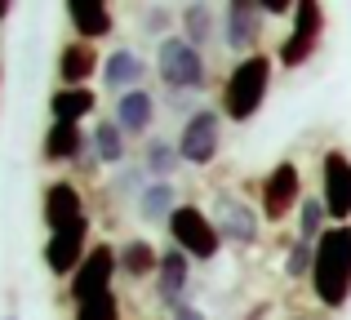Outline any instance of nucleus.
Wrapping results in <instances>:
<instances>
[{
    "label": "nucleus",
    "instance_id": "1a4fd4ad",
    "mask_svg": "<svg viewBox=\"0 0 351 320\" xmlns=\"http://www.w3.org/2000/svg\"><path fill=\"white\" fill-rule=\"evenodd\" d=\"M209 218H214V227L223 232V241H232V245H254L258 232H263L254 205H249L245 196H236V191H214Z\"/></svg>",
    "mask_w": 351,
    "mask_h": 320
},
{
    "label": "nucleus",
    "instance_id": "0eeeda50",
    "mask_svg": "<svg viewBox=\"0 0 351 320\" xmlns=\"http://www.w3.org/2000/svg\"><path fill=\"white\" fill-rule=\"evenodd\" d=\"M298 205H302V173H298V164H293V160H280L263 178L258 209H263L267 223H285L289 214H298Z\"/></svg>",
    "mask_w": 351,
    "mask_h": 320
},
{
    "label": "nucleus",
    "instance_id": "39448f33",
    "mask_svg": "<svg viewBox=\"0 0 351 320\" xmlns=\"http://www.w3.org/2000/svg\"><path fill=\"white\" fill-rule=\"evenodd\" d=\"M320 36H325V9H320L316 0H298V9H293V18H289V36L280 40L276 62H285V67L311 62V53L320 49Z\"/></svg>",
    "mask_w": 351,
    "mask_h": 320
},
{
    "label": "nucleus",
    "instance_id": "4468645a",
    "mask_svg": "<svg viewBox=\"0 0 351 320\" xmlns=\"http://www.w3.org/2000/svg\"><path fill=\"white\" fill-rule=\"evenodd\" d=\"M187 285H191V258L182 249H160V271H156V298L169 312L187 307Z\"/></svg>",
    "mask_w": 351,
    "mask_h": 320
},
{
    "label": "nucleus",
    "instance_id": "7ed1b4c3",
    "mask_svg": "<svg viewBox=\"0 0 351 320\" xmlns=\"http://www.w3.org/2000/svg\"><path fill=\"white\" fill-rule=\"evenodd\" d=\"M156 71H160L165 89H182V94H200L209 85V62L196 45H187L182 36L156 45Z\"/></svg>",
    "mask_w": 351,
    "mask_h": 320
},
{
    "label": "nucleus",
    "instance_id": "20e7f679",
    "mask_svg": "<svg viewBox=\"0 0 351 320\" xmlns=\"http://www.w3.org/2000/svg\"><path fill=\"white\" fill-rule=\"evenodd\" d=\"M165 227H169L173 249H182L191 262H214L218 249H223V232L214 227L209 209H200V205H178Z\"/></svg>",
    "mask_w": 351,
    "mask_h": 320
},
{
    "label": "nucleus",
    "instance_id": "f704fd0d",
    "mask_svg": "<svg viewBox=\"0 0 351 320\" xmlns=\"http://www.w3.org/2000/svg\"><path fill=\"white\" fill-rule=\"evenodd\" d=\"M293 320H311V316H293Z\"/></svg>",
    "mask_w": 351,
    "mask_h": 320
},
{
    "label": "nucleus",
    "instance_id": "7c9ffc66",
    "mask_svg": "<svg viewBox=\"0 0 351 320\" xmlns=\"http://www.w3.org/2000/svg\"><path fill=\"white\" fill-rule=\"evenodd\" d=\"M165 103H169V112H178V116H196L200 107H196V94H182V89H165Z\"/></svg>",
    "mask_w": 351,
    "mask_h": 320
},
{
    "label": "nucleus",
    "instance_id": "f8f14e48",
    "mask_svg": "<svg viewBox=\"0 0 351 320\" xmlns=\"http://www.w3.org/2000/svg\"><path fill=\"white\" fill-rule=\"evenodd\" d=\"M89 223L80 227H67V232H49V241H45V267L53 271V276L71 280L80 271V262L89 258Z\"/></svg>",
    "mask_w": 351,
    "mask_h": 320
},
{
    "label": "nucleus",
    "instance_id": "6ab92c4d",
    "mask_svg": "<svg viewBox=\"0 0 351 320\" xmlns=\"http://www.w3.org/2000/svg\"><path fill=\"white\" fill-rule=\"evenodd\" d=\"M67 23L76 27V36L89 40V45L116 32V14L107 5H98V0H67Z\"/></svg>",
    "mask_w": 351,
    "mask_h": 320
},
{
    "label": "nucleus",
    "instance_id": "c756f323",
    "mask_svg": "<svg viewBox=\"0 0 351 320\" xmlns=\"http://www.w3.org/2000/svg\"><path fill=\"white\" fill-rule=\"evenodd\" d=\"M147 169H129V164H120L116 169V178H112V187L120 191V196H143V187H147Z\"/></svg>",
    "mask_w": 351,
    "mask_h": 320
},
{
    "label": "nucleus",
    "instance_id": "5701e85b",
    "mask_svg": "<svg viewBox=\"0 0 351 320\" xmlns=\"http://www.w3.org/2000/svg\"><path fill=\"white\" fill-rule=\"evenodd\" d=\"M125 138H129V134L120 130L116 121H98L94 134H89V151L98 156V164H116V169H120V164H125V151H129Z\"/></svg>",
    "mask_w": 351,
    "mask_h": 320
},
{
    "label": "nucleus",
    "instance_id": "cd10ccee",
    "mask_svg": "<svg viewBox=\"0 0 351 320\" xmlns=\"http://www.w3.org/2000/svg\"><path fill=\"white\" fill-rule=\"evenodd\" d=\"M76 320H120V298L112 294V289L85 298V303H76Z\"/></svg>",
    "mask_w": 351,
    "mask_h": 320
},
{
    "label": "nucleus",
    "instance_id": "4be33fe9",
    "mask_svg": "<svg viewBox=\"0 0 351 320\" xmlns=\"http://www.w3.org/2000/svg\"><path fill=\"white\" fill-rule=\"evenodd\" d=\"M98 107V98H94V89H53V98H49V112H53V121H62V125H80L89 112Z\"/></svg>",
    "mask_w": 351,
    "mask_h": 320
},
{
    "label": "nucleus",
    "instance_id": "423d86ee",
    "mask_svg": "<svg viewBox=\"0 0 351 320\" xmlns=\"http://www.w3.org/2000/svg\"><path fill=\"white\" fill-rule=\"evenodd\" d=\"M223 112L214 107H200L191 121H182L178 130V156L182 164H214L218 151H223Z\"/></svg>",
    "mask_w": 351,
    "mask_h": 320
},
{
    "label": "nucleus",
    "instance_id": "2f4dec72",
    "mask_svg": "<svg viewBox=\"0 0 351 320\" xmlns=\"http://www.w3.org/2000/svg\"><path fill=\"white\" fill-rule=\"evenodd\" d=\"M258 5H263V0H258ZM293 9H298V5H285V0H267L263 14H267V18H293Z\"/></svg>",
    "mask_w": 351,
    "mask_h": 320
},
{
    "label": "nucleus",
    "instance_id": "a878e982",
    "mask_svg": "<svg viewBox=\"0 0 351 320\" xmlns=\"http://www.w3.org/2000/svg\"><path fill=\"white\" fill-rule=\"evenodd\" d=\"M293 218H298V241H307V245H316L320 236L329 232V223H325L329 209H325V200H320V196H307Z\"/></svg>",
    "mask_w": 351,
    "mask_h": 320
},
{
    "label": "nucleus",
    "instance_id": "c9c22d12",
    "mask_svg": "<svg viewBox=\"0 0 351 320\" xmlns=\"http://www.w3.org/2000/svg\"><path fill=\"white\" fill-rule=\"evenodd\" d=\"M5 320H18V316H5Z\"/></svg>",
    "mask_w": 351,
    "mask_h": 320
},
{
    "label": "nucleus",
    "instance_id": "9d476101",
    "mask_svg": "<svg viewBox=\"0 0 351 320\" xmlns=\"http://www.w3.org/2000/svg\"><path fill=\"white\" fill-rule=\"evenodd\" d=\"M320 200L334 223H351V156L338 147L320 156Z\"/></svg>",
    "mask_w": 351,
    "mask_h": 320
},
{
    "label": "nucleus",
    "instance_id": "72a5a7b5",
    "mask_svg": "<svg viewBox=\"0 0 351 320\" xmlns=\"http://www.w3.org/2000/svg\"><path fill=\"white\" fill-rule=\"evenodd\" d=\"M9 14H14V5H9V0H0V23H5Z\"/></svg>",
    "mask_w": 351,
    "mask_h": 320
},
{
    "label": "nucleus",
    "instance_id": "ddd939ff",
    "mask_svg": "<svg viewBox=\"0 0 351 320\" xmlns=\"http://www.w3.org/2000/svg\"><path fill=\"white\" fill-rule=\"evenodd\" d=\"M40 209H45V227H49V232H67V227L89 223L85 196H80V187L67 182V178H58V182L45 187V205Z\"/></svg>",
    "mask_w": 351,
    "mask_h": 320
},
{
    "label": "nucleus",
    "instance_id": "b1692460",
    "mask_svg": "<svg viewBox=\"0 0 351 320\" xmlns=\"http://www.w3.org/2000/svg\"><path fill=\"white\" fill-rule=\"evenodd\" d=\"M120 271L129 280H147L160 271V249L152 241H125L120 245Z\"/></svg>",
    "mask_w": 351,
    "mask_h": 320
},
{
    "label": "nucleus",
    "instance_id": "f257e3e1",
    "mask_svg": "<svg viewBox=\"0 0 351 320\" xmlns=\"http://www.w3.org/2000/svg\"><path fill=\"white\" fill-rule=\"evenodd\" d=\"M311 294L325 312H338L351 303V223H329V232L316 241Z\"/></svg>",
    "mask_w": 351,
    "mask_h": 320
},
{
    "label": "nucleus",
    "instance_id": "393cba45",
    "mask_svg": "<svg viewBox=\"0 0 351 320\" xmlns=\"http://www.w3.org/2000/svg\"><path fill=\"white\" fill-rule=\"evenodd\" d=\"M173 209H178L173 182H147L143 196H138V218H147V223H169Z\"/></svg>",
    "mask_w": 351,
    "mask_h": 320
},
{
    "label": "nucleus",
    "instance_id": "f03ea898",
    "mask_svg": "<svg viewBox=\"0 0 351 320\" xmlns=\"http://www.w3.org/2000/svg\"><path fill=\"white\" fill-rule=\"evenodd\" d=\"M271 67L276 62L267 53H249V58H240L227 71V85H223V116L227 121L245 125L263 112L267 94H271Z\"/></svg>",
    "mask_w": 351,
    "mask_h": 320
},
{
    "label": "nucleus",
    "instance_id": "a211bd4d",
    "mask_svg": "<svg viewBox=\"0 0 351 320\" xmlns=\"http://www.w3.org/2000/svg\"><path fill=\"white\" fill-rule=\"evenodd\" d=\"M45 160L49 164H80V156L89 151V134L80 130V125H62L53 121L49 130H45Z\"/></svg>",
    "mask_w": 351,
    "mask_h": 320
},
{
    "label": "nucleus",
    "instance_id": "aec40b11",
    "mask_svg": "<svg viewBox=\"0 0 351 320\" xmlns=\"http://www.w3.org/2000/svg\"><path fill=\"white\" fill-rule=\"evenodd\" d=\"M178 27H182V40L196 45V49L205 53V45H214L218 36H223V14L196 0V5H182L178 9Z\"/></svg>",
    "mask_w": 351,
    "mask_h": 320
},
{
    "label": "nucleus",
    "instance_id": "c85d7f7f",
    "mask_svg": "<svg viewBox=\"0 0 351 320\" xmlns=\"http://www.w3.org/2000/svg\"><path fill=\"white\" fill-rule=\"evenodd\" d=\"M173 9H165V5H152V9H143V32H152V36H160V40H169V27H173Z\"/></svg>",
    "mask_w": 351,
    "mask_h": 320
},
{
    "label": "nucleus",
    "instance_id": "473e14b6",
    "mask_svg": "<svg viewBox=\"0 0 351 320\" xmlns=\"http://www.w3.org/2000/svg\"><path fill=\"white\" fill-rule=\"evenodd\" d=\"M169 320H205V312H200V307H191V303H187V307H178V312H173Z\"/></svg>",
    "mask_w": 351,
    "mask_h": 320
},
{
    "label": "nucleus",
    "instance_id": "6e6552de",
    "mask_svg": "<svg viewBox=\"0 0 351 320\" xmlns=\"http://www.w3.org/2000/svg\"><path fill=\"white\" fill-rule=\"evenodd\" d=\"M263 5L258 0H232V5H223V45L240 58H249V53H263L258 49V40H263Z\"/></svg>",
    "mask_w": 351,
    "mask_h": 320
},
{
    "label": "nucleus",
    "instance_id": "412c9836",
    "mask_svg": "<svg viewBox=\"0 0 351 320\" xmlns=\"http://www.w3.org/2000/svg\"><path fill=\"white\" fill-rule=\"evenodd\" d=\"M178 138H160V134H152V138L143 143V169L152 182H169L173 173H178Z\"/></svg>",
    "mask_w": 351,
    "mask_h": 320
},
{
    "label": "nucleus",
    "instance_id": "f3484780",
    "mask_svg": "<svg viewBox=\"0 0 351 320\" xmlns=\"http://www.w3.org/2000/svg\"><path fill=\"white\" fill-rule=\"evenodd\" d=\"M112 121L129 134V138H152V125H156V94H152V89H134V94L116 98Z\"/></svg>",
    "mask_w": 351,
    "mask_h": 320
},
{
    "label": "nucleus",
    "instance_id": "9b49d317",
    "mask_svg": "<svg viewBox=\"0 0 351 320\" xmlns=\"http://www.w3.org/2000/svg\"><path fill=\"white\" fill-rule=\"evenodd\" d=\"M116 271H120V249H112V245H94L89 258L80 262V271L67 285L71 303H85V298H94V294H107L112 280H116Z\"/></svg>",
    "mask_w": 351,
    "mask_h": 320
},
{
    "label": "nucleus",
    "instance_id": "bb28decb",
    "mask_svg": "<svg viewBox=\"0 0 351 320\" xmlns=\"http://www.w3.org/2000/svg\"><path fill=\"white\" fill-rule=\"evenodd\" d=\"M311 267H316V245L293 241L289 254H285V276L289 280H311Z\"/></svg>",
    "mask_w": 351,
    "mask_h": 320
},
{
    "label": "nucleus",
    "instance_id": "dca6fc26",
    "mask_svg": "<svg viewBox=\"0 0 351 320\" xmlns=\"http://www.w3.org/2000/svg\"><path fill=\"white\" fill-rule=\"evenodd\" d=\"M147 80V62H143V53H134V49H112L103 58V85L112 89V94H134V89H147L143 85Z\"/></svg>",
    "mask_w": 351,
    "mask_h": 320
},
{
    "label": "nucleus",
    "instance_id": "2eb2a0df",
    "mask_svg": "<svg viewBox=\"0 0 351 320\" xmlns=\"http://www.w3.org/2000/svg\"><path fill=\"white\" fill-rule=\"evenodd\" d=\"M94 71H103V58H98V49L89 40H67L58 49V80H62V89H85Z\"/></svg>",
    "mask_w": 351,
    "mask_h": 320
}]
</instances>
